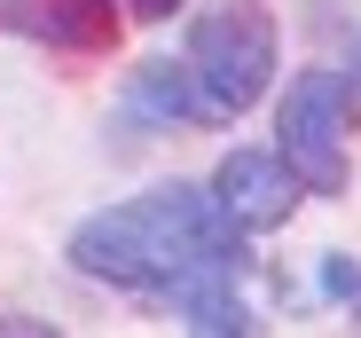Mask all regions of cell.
I'll list each match as a JSON object with an SVG mask.
<instances>
[{
    "label": "cell",
    "mask_w": 361,
    "mask_h": 338,
    "mask_svg": "<svg viewBox=\"0 0 361 338\" xmlns=\"http://www.w3.org/2000/svg\"><path fill=\"white\" fill-rule=\"evenodd\" d=\"M345 126H353V87L338 71H298L283 110H275V157L290 165V181L307 197H338L345 189Z\"/></svg>",
    "instance_id": "cell-3"
},
{
    "label": "cell",
    "mask_w": 361,
    "mask_h": 338,
    "mask_svg": "<svg viewBox=\"0 0 361 338\" xmlns=\"http://www.w3.org/2000/svg\"><path fill=\"white\" fill-rule=\"evenodd\" d=\"M298 197H307V189L290 181V165H283L275 150H228L220 174H212V205H220V220H228V229H244V236L283 229V220L298 212Z\"/></svg>",
    "instance_id": "cell-4"
},
{
    "label": "cell",
    "mask_w": 361,
    "mask_h": 338,
    "mask_svg": "<svg viewBox=\"0 0 361 338\" xmlns=\"http://www.w3.org/2000/svg\"><path fill=\"white\" fill-rule=\"evenodd\" d=\"M345 87H353V95H361V55H353V79H345Z\"/></svg>",
    "instance_id": "cell-10"
},
{
    "label": "cell",
    "mask_w": 361,
    "mask_h": 338,
    "mask_svg": "<svg viewBox=\"0 0 361 338\" xmlns=\"http://www.w3.org/2000/svg\"><path fill=\"white\" fill-rule=\"evenodd\" d=\"M126 8H134V16H142V24H165V16H173V8H180V0H126Z\"/></svg>",
    "instance_id": "cell-7"
},
{
    "label": "cell",
    "mask_w": 361,
    "mask_h": 338,
    "mask_svg": "<svg viewBox=\"0 0 361 338\" xmlns=\"http://www.w3.org/2000/svg\"><path fill=\"white\" fill-rule=\"evenodd\" d=\"M126 119H142V126L204 119V110H197V79H189V64H142V71L126 79Z\"/></svg>",
    "instance_id": "cell-5"
},
{
    "label": "cell",
    "mask_w": 361,
    "mask_h": 338,
    "mask_svg": "<svg viewBox=\"0 0 361 338\" xmlns=\"http://www.w3.org/2000/svg\"><path fill=\"white\" fill-rule=\"evenodd\" d=\"M189 79H197V110L212 126H228V119H244V110L275 87V24H267V8H212V16H197V32H189Z\"/></svg>",
    "instance_id": "cell-2"
},
{
    "label": "cell",
    "mask_w": 361,
    "mask_h": 338,
    "mask_svg": "<svg viewBox=\"0 0 361 338\" xmlns=\"http://www.w3.org/2000/svg\"><path fill=\"white\" fill-rule=\"evenodd\" d=\"M47 322H32V315H8V322H0V338H39Z\"/></svg>",
    "instance_id": "cell-8"
},
{
    "label": "cell",
    "mask_w": 361,
    "mask_h": 338,
    "mask_svg": "<svg viewBox=\"0 0 361 338\" xmlns=\"http://www.w3.org/2000/svg\"><path fill=\"white\" fill-rule=\"evenodd\" d=\"M353 284H361V267H353L345 252H330V260H322V291H330V299H345Z\"/></svg>",
    "instance_id": "cell-6"
},
{
    "label": "cell",
    "mask_w": 361,
    "mask_h": 338,
    "mask_svg": "<svg viewBox=\"0 0 361 338\" xmlns=\"http://www.w3.org/2000/svg\"><path fill=\"white\" fill-rule=\"evenodd\" d=\"M345 315H353V330H361V284H353V291H345Z\"/></svg>",
    "instance_id": "cell-9"
},
{
    "label": "cell",
    "mask_w": 361,
    "mask_h": 338,
    "mask_svg": "<svg viewBox=\"0 0 361 338\" xmlns=\"http://www.w3.org/2000/svg\"><path fill=\"white\" fill-rule=\"evenodd\" d=\"M71 267L87 284H118V291H173L180 275H204V267L244 275V229L220 220L212 189L165 181L149 197H126V205L79 220Z\"/></svg>",
    "instance_id": "cell-1"
}]
</instances>
